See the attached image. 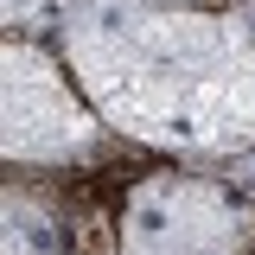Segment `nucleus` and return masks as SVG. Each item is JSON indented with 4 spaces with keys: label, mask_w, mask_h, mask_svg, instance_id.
I'll list each match as a JSON object with an SVG mask.
<instances>
[{
    "label": "nucleus",
    "mask_w": 255,
    "mask_h": 255,
    "mask_svg": "<svg viewBox=\"0 0 255 255\" xmlns=\"http://www.w3.org/2000/svg\"><path fill=\"white\" fill-rule=\"evenodd\" d=\"M64 64L128 140L179 159L255 153V32L243 13L166 0H64Z\"/></svg>",
    "instance_id": "f257e3e1"
},
{
    "label": "nucleus",
    "mask_w": 255,
    "mask_h": 255,
    "mask_svg": "<svg viewBox=\"0 0 255 255\" xmlns=\"http://www.w3.org/2000/svg\"><path fill=\"white\" fill-rule=\"evenodd\" d=\"M255 211L230 179L147 172L122 204V255H249Z\"/></svg>",
    "instance_id": "f03ea898"
},
{
    "label": "nucleus",
    "mask_w": 255,
    "mask_h": 255,
    "mask_svg": "<svg viewBox=\"0 0 255 255\" xmlns=\"http://www.w3.org/2000/svg\"><path fill=\"white\" fill-rule=\"evenodd\" d=\"M96 147V109L38 38H6V159L70 166Z\"/></svg>",
    "instance_id": "7ed1b4c3"
},
{
    "label": "nucleus",
    "mask_w": 255,
    "mask_h": 255,
    "mask_svg": "<svg viewBox=\"0 0 255 255\" xmlns=\"http://www.w3.org/2000/svg\"><path fill=\"white\" fill-rule=\"evenodd\" d=\"M6 255H70V230L64 217L32 198V191H6Z\"/></svg>",
    "instance_id": "20e7f679"
},
{
    "label": "nucleus",
    "mask_w": 255,
    "mask_h": 255,
    "mask_svg": "<svg viewBox=\"0 0 255 255\" xmlns=\"http://www.w3.org/2000/svg\"><path fill=\"white\" fill-rule=\"evenodd\" d=\"M64 13V0H6V26H13V38H32L38 26H51Z\"/></svg>",
    "instance_id": "39448f33"
},
{
    "label": "nucleus",
    "mask_w": 255,
    "mask_h": 255,
    "mask_svg": "<svg viewBox=\"0 0 255 255\" xmlns=\"http://www.w3.org/2000/svg\"><path fill=\"white\" fill-rule=\"evenodd\" d=\"M243 19H249V32H255V0H243Z\"/></svg>",
    "instance_id": "423d86ee"
},
{
    "label": "nucleus",
    "mask_w": 255,
    "mask_h": 255,
    "mask_svg": "<svg viewBox=\"0 0 255 255\" xmlns=\"http://www.w3.org/2000/svg\"><path fill=\"white\" fill-rule=\"evenodd\" d=\"M166 6H204V0H166Z\"/></svg>",
    "instance_id": "0eeeda50"
},
{
    "label": "nucleus",
    "mask_w": 255,
    "mask_h": 255,
    "mask_svg": "<svg viewBox=\"0 0 255 255\" xmlns=\"http://www.w3.org/2000/svg\"><path fill=\"white\" fill-rule=\"evenodd\" d=\"M243 172H249V179H255V153H249V159H243Z\"/></svg>",
    "instance_id": "6e6552de"
}]
</instances>
